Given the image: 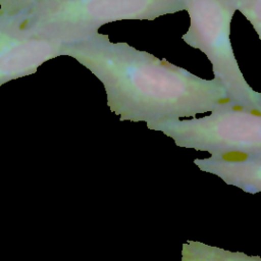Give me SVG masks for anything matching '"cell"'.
Masks as SVG:
<instances>
[{
    "instance_id": "1",
    "label": "cell",
    "mask_w": 261,
    "mask_h": 261,
    "mask_svg": "<svg viewBox=\"0 0 261 261\" xmlns=\"http://www.w3.org/2000/svg\"><path fill=\"white\" fill-rule=\"evenodd\" d=\"M85 64L103 83L107 104L120 120L148 124L195 117L234 106L224 88L124 42L94 35L83 47Z\"/></svg>"
},
{
    "instance_id": "2",
    "label": "cell",
    "mask_w": 261,
    "mask_h": 261,
    "mask_svg": "<svg viewBox=\"0 0 261 261\" xmlns=\"http://www.w3.org/2000/svg\"><path fill=\"white\" fill-rule=\"evenodd\" d=\"M185 4L190 27L181 36L184 42L207 56L214 79L234 106L261 115V93L253 90L244 77L229 38L236 0H185Z\"/></svg>"
},
{
    "instance_id": "3",
    "label": "cell",
    "mask_w": 261,
    "mask_h": 261,
    "mask_svg": "<svg viewBox=\"0 0 261 261\" xmlns=\"http://www.w3.org/2000/svg\"><path fill=\"white\" fill-rule=\"evenodd\" d=\"M147 126L163 133L179 147L211 155L261 151V115L239 106L223 107L202 118L165 120Z\"/></svg>"
},
{
    "instance_id": "4",
    "label": "cell",
    "mask_w": 261,
    "mask_h": 261,
    "mask_svg": "<svg viewBox=\"0 0 261 261\" xmlns=\"http://www.w3.org/2000/svg\"><path fill=\"white\" fill-rule=\"evenodd\" d=\"M195 164L201 170L213 173L227 185L247 193L261 192V151L214 154L195 160Z\"/></svg>"
},
{
    "instance_id": "5",
    "label": "cell",
    "mask_w": 261,
    "mask_h": 261,
    "mask_svg": "<svg viewBox=\"0 0 261 261\" xmlns=\"http://www.w3.org/2000/svg\"><path fill=\"white\" fill-rule=\"evenodd\" d=\"M181 261H261V258L231 252L201 242L188 241L182 244Z\"/></svg>"
},
{
    "instance_id": "6",
    "label": "cell",
    "mask_w": 261,
    "mask_h": 261,
    "mask_svg": "<svg viewBox=\"0 0 261 261\" xmlns=\"http://www.w3.org/2000/svg\"><path fill=\"white\" fill-rule=\"evenodd\" d=\"M239 10L252 24L261 41V0H236Z\"/></svg>"
}]
</instances>
